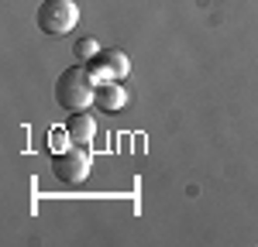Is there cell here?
<instances>
[{
  "instance_id": "1",
  "label": "cell",
  "mask_w": 258,
  "mask_h": 247,
  "mask_svg": "<svg viewBox=\"0 0 258 247\" xmlns=\"http://www.w3.org/2000/svg\"><path fill=\"white\" fill-rule=\"evenodd\" d=\"M93 96H97V79H93V72L86 65H73L55 79V103L62 110H69V113L86 110L93 103Z\"/></svg>"
},
{
  "instance_id": "2",
  "label": "cell",
  "mask_w": 258,
  "mask_h": 247,
  "mask_svg": "<svg viewBox=\"0 0 258 247\" xmlns=\"http://www.w3.org/2000/svg\"><path fill=\"white\" fill-rule=\"evenodd\" d=\"M35 21H38L41 35L62 38L80 24V7H76V0H45L38 7V14H35Z\"/></svg>"
},
{
  "instance_id": "3",
  "label": "cell",
  "mask_w": 258,
  "mask_h": 247,
  "mask_svg": "<svg viewBox=\"0 0 258 247\" xmlns=\"http://www.w3.org/2000/svg\"><path fill=\"white\" fill-rule=\"evenodd\" d=\"M90 151L86 148H66L59 155H52V172H55V179L66 185H80L86 182V175H90Z\"/></svg>"
},
{
  "instance_id": "4",
  "label": "cell",
  "mask_w": 258,
  "mask_h": 247,
  "mask_svg": "<svg viewBox=\"0 0 258 247\" xmlns=\"http://www.w3.org/2000/svg\"><path fill=\"white\" fill-rule=\"evenodd\" d=\"M86 69L93 72L97 82H120L127 72H131V62H127V55H124L120 48H100L97 59L90 62Z\"/></svg>"
},
{
  "instance_id": "5",
  "label": "cell",
  "mask_w": 258,
  "mask_h": 247,
  "mask_svg": "<svg viewBox=\"0 0 258 247\" xmlns=\"http://www.w3.org/2000/svg\"><path fill=\"white\" fill-rule=\"evenodd\" d=\"M103 113H120L124 106H127V93H124V86L120 82H97V96H93Z\"/></svg>"
},
{
  "instance_id": "6",
  "label": "cell",
  "mask_w": 258,
  "mask_h": 247,
  "mask_svg": "<svg viewBox=\"0 0 258 247\" xmlns=\"http://www.w3.org/2000/svg\"><path fill=\"white\" fill-rule=\"evenodd\" d=\"M66 131H69V141L76 144V148H90L93 134H97V124H93V117L86 110H80V113H69Z\"/></svg>"
},
{
  "instance_id": "7",
  "label": "cell",
  "mask_w": 258,
  "mask_h": 247,
  "mask_svg": "<svg viewBox=\"0 0 258 247\" xmlns=\"http://www.w3.org/2000/svg\"><path fill=\"white\" fill-rule=\"evenodd\" d=\"M73 52H76V59L80 62H86V65H90V62L97 59V52H100V45L93 38H80L76 41V45H73Z\"/></svg>"
},
{
  "instance_id": "8",
  "label": "cell",
  "mask_w": 258,
  "mask_h": 247,
  "mask_svg": "<svg viewBox=\"0 0 258 247\" xmlns=\"http://www.w3.org/2000/svg\"><path fill=\"white\" fill-rule=\"evenodd\" d=\"M48 144H52V155H59V151H66V144H73L69 141V131H66V127H55V131H52V134H48Z\"/></svg>"
}]
</instances>
